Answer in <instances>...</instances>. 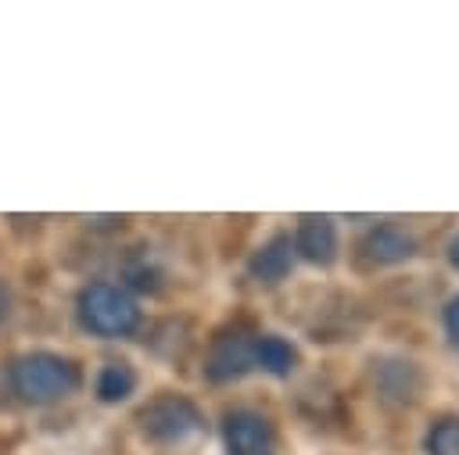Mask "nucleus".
<instances>
[{
	"instance_id": "nucleus-14",
	"label": "nucleus",
	"mask_w": 459,
	"mask_h": 455,
	"mask_svg": "<svg viewBox=\"0 0 459 455\" xmlns=\"http://www.w3.org/2000/svg\"><path fill=\"white\" fill-rule=\"evenodd\" d=\"M7 305H11V294H7V287L0 283V319L7 315Z\"/></svg>"
},
{
	"instance_id": "nucleus-1",
	"label": "nucleus",
	"mask_w": 459,
	"mask_h": 455,
	"mask_svg": "<svg viewBox=\"0 0 459 455\" xmlns=\"http://www.w3.org/2000/svg\"><path fill=\"white\" fill-rule=\"evenodd\" d=\"M11 387L18 398H25L32 405H47V401L68 398L79 387V369L72 358H61L54 351H32L14 362Z\"/></svg>"
},
{
	"instance_id": "nucleus-2",
	"label": "nucleus",
	"mask_w": 459,
	"mask_h": 455,
	"mask_svg": "<svg viewBox=\"0 0 459 455\" xmlns=\"http://www.w3.org/2000/svg\"><path fill=\"white\" fill-rule=\"evenodd\" d=\"M79 319L90 333L100 337H122L140 322V308L136 301L111 283H93L79 294Z\"/></svg>"
},
{
	"instance_id": "nucleus-7",
	"label": "nucleus",
	"mask_w": 459,
	"mask_h": 455,
	"mask_svg": "<svg viewBox=\"0 0 459 455\" xmlns=\"http://www.w3.org/2000/svg\"><path fill=\"white\" fill-rule=\"evenodd\" d=\"M362 254L377 265H398V262H409L416 254V240L412 233H405L402 226L394 222H384V226H373L362 240Z\"/></svg>"
},
{
	"instance_id": "nucleus-10",
	"label": "nucleus",
	"mask_w": 459,
	"mask_h": 455,
	"mask_svg": "<svg viewBox=\"0 0 459 455\" xmlns=\"http://www.w3.org/2000/svg\"><path fill=\"white\" fill-rule=\"evenodd\" d=\"M133 387H136V373L126 362H108L97 376V398L100 401H122L133 394Z\"/></svg>"
},
{
	"instance_id": "nucleus-3",
	"label": "nucleus",
	"mask_w": 459,
	"mask_h": 455,
	"mask_svg": "<svg viewBox=\"0 0 459 455\" xmlns=\"http://www.w3.org/2000/svg\"><path fill=\"white\" fill-rule=\"evenodd\" d=\"M136 423H140L143 437H151L158 444H183L186 437H194L204 426L197 405L179 394H161V398L147 401L136 412Z\"/></svg>"
},
{
	"instance_id": "nucleus-13",
	"label": "nucleus",
	"mask_w": 459,
	"mask_h": 455,
	"mask_svg": "<svg viewBox=\"0 0 459 455\" xmlns=\"http://www.w3.org/2000/svg\"><path fill=\"white\" fill-rule=\"evenodd\" d=\"M448 262H452V265L459 269V236H455V240L448 244Z\"/></svg>"
},
{
	"instance_id": "nucleus-11",
	"label": "nucleus",
	"mask_w": 459,
	"mask_h": 455,
	"mask_svg": "<svg viewBox=\"0 0 459 455\" xmlns=\"http://www.w3.org/2000/svg\"><path fill=\"white\" fill-rule=\"evenodd\" d=\"M427 455H459V416H445L430 426Z\"/></svg>"
},
{
	"instance_id": "nucleus-12",
	"label": "nucleus",
	"mask_w": 459,
	"mask_h": 455,
	"mask_svg": "<svg viewBox=\"0 0 459 455\" xmlns=\"http://www.w3.org/2000/svg\"><path fill=\"white\" fill-rule=\"evenodd\" d=\"M445 333H448V340L459 348V294L448 301V308H445Z\"/></svg>"
},
{
	"instance_id": "nucleus-5",
	"label": "nucleus",
	"mask_w": 459,
	"mask_h": 455,
	"mask_svg": "<svg viewBox=\"0 0 459 455\" xmlns=\"http://www.w3.org/2000/svg\"><path fill=\"white\" fill-rule=\"evenodd\" d=\"M255 340H258V337H251V333H244V330H233V333L219 337V340L212 344V355H208V365H204L208 380L226 383V380L244 376V373L255 365Z\"/></svg>"
},
{
	"instance_id": "nucleus-6",
	"label": "nucleus",
	"mask_w": 459,
	"mask_h": 455,
	"mask_svg": "<svg viewBox=\"0 0 459 455\" xmlns=\"http://www.w3.org/2000/svg\"><path fill=\"white\" fill-rule=\"evenodd\" d=\"M294 251L305 258V262H312V265H330L333 258H337V229H333V222L326 219V215H308V219H301V226H298V233H294Z\"/></svg>"
},
{
	"instance_id": "nucleus-9",
	"label": "nucleus",
	"mask_w": 459,
	"mask_h": 455,
	"mask_svg": "<svg viewBox=\"0 0 459 455\" xmlns=\"http://www.w3.org/2000/svg\"><path fill=\"white\" fill-rule=\"evenodd\" d=\"M294 362H298V351L290 348V340L273 337V333H265V337L255 340V365H262L265 373H273V376H290Z\"/></svg>"
},
{
	"instance_id": "nucleus-4",
	"label": "nucleus",
	"mask_w": 459,
	"mask_h": 455,
	"mask_svg": "<svg viewBox=\"0 0 459 455\" xmlns=\"http://www.w3.org/2000/svg\"><path fill=\"white\" fill-rule=\"evenodd\" d=\"M222 441H226V455H276L273 423L251 408H233L226 416Z\"/></svg>"
},
{
	"instance_id": "nucleus-8",
	"label": "nucleus",
	"mask_w": 459,
	"mask_h": 455,
	"mask_svg": "<svg viewBox=\"0 0 459 455\" xmlns=\"http://www.w3.org/2000/svg\"><path fill=\"white\" fill-rule=\"evenodd\" d=\"M294 265V244L290 236H273L269 244H262L251 258V276L258 283H280Z\"/></svg>"
}]
</instances>
